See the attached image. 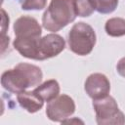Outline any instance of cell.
Returning a JSON list of instances; mask_svg holds the SVG:
<instances>
[{"mask_svg": "<svg viewBox=\"0 0 125 125\" xmlns=\"http://www.w3.org/2000/svg\"><path fill=\"white\" fill-rule=\"evenodd\" d=\"M65 47L64 39L56 33H50L40 38L38 43V61L54 58L61 54Z\"/></svg>", "mask_w": 125, "mask_h": 125, "instance_id": "cell-6", "label": "cell"}, {"mask_svg": "<svg viewBox=\"0 0 125 125\" xmlns=\"http://www.w3.org/2000/svg\"><path fill=\"white\" fill-rule=\"evenodd\" d=\"M44 102H50L60 94V84L55 79H50L36 86L33 90Z\"/></svg>", "mask_w": 125, "mask_h": 125, "instance_id": "cell-10", "label": "cell"}, {"mask_svg": "<svg viewBox=\"0 0 125 125\" xmlns=\"http://www.w3.org/2000/svg\"><path fill=\"white\" fill-rule=\"evenodd\" d=\"M1 13H2V36H3L6 32V27L7 26L9 27V17L7 16L4 9L1 10Z\"/></svg>", "mask_w": 125, "mask_h": 125, "instance_id": "cell-16", "label": "cell"}, {"mask_svg": "<svg viewBox=\"0 0 125 125\" xmlns=\"http://www.w3.org/2000/svg\"><path fill=\"white\" fill-rule=\"evenodd\" d=\"M76 18L72 0H51L42 16V25L53 33L65 27Z\"/></svg>", "mask_w": 125, "mask_h": 125, "instance_id": "cell-2", "label": "cell"}, {"mask_svg": "<svg viewBox=\"0 0 125 125\" xmlns=\"http://www.w3.org/2000/svg\"><path fill=\"white\" fill-rule=\"evenodd\" d=\"M17 100L20 105L29 113L37 112L44 104V101L34 91H22L17 95Z\"/></svg>", "mask_w": 125, "mask_h": 125, "instance_id": "cell-9", "label": "cell"}, {"mask_svg": "<svg viewBox=\"0 0 125 125\" xmlns=\"http://www.w3.org/2000/svg\"><path fill=\"white\" fill-rule=\"evenodd\" d=\"M14 33L16 38L21 39H35L40 38L42 28L36 19L30 16H21L14 22Z\"/></svg>", "mask_w": 125, "mask_h": 125, "instance_id": "cell-7", "label": "cell"}, {"mask_svg": "<svg viewBox=\"0 0 125 125\" xmlns=\"http://www.w3.org/2000/svg\"><path fill=\"white\" fill-rule=\"evenodd\" d=\"M43 78L39 66L20 62L14 68L5 70L1 75V85L5 90L13 94H19L30 87L38 86Z\"/></svg>", "mask_w": 125, "mask_h": 125, "instance_id": "cell-1", "label": "cell"}, {"mask_svg": "<svg viewBox=\"0 0 125 125\" xmlns=\"http://www.w3.org/2000/svg\"><path fill=\"white\" fill-rule=\"evenodd\" d=\"M116 70H117V72H118L121 76L125 77V57L121 58V59L118 61L117 64H116Z\"/></svg>", "mask_w": 125, "mask_h": 125, "instance_id": "cell-15", "label": "cell"}, {"mask_svg": "<svg viewBox=\"0 0 125 125\" xmlns=\"http://www.w3.org/2000/svg\"><path fill=\"white\" fill-rule=\"evenodd\" d=\"M72 2L78 17H90L95 11L91 0H72Z\"/></svg>", "mask_w": 125, "mask_h": 125, "instance_id": "cell-12", "label": "cell"}, {"mask_svg": "<svg viewBox=\"0 0 125 125\" xmlns=\"http://www.w3.org/2000/svg\"><path fill=\"white\" fill-rule=\"evenodd\" d=\"M95 11L100 14H110L112 13L117 5L118 0H91Z\"/></svg>", "mask_w": 125, "mask_h": 125, "instance_id": "cell-13", "label": "cell"}, {"mask_svg": "<svg viewBox=\"0 0 125 125\" xmlns=\"http://www.w3.org/2000/svg\"><path fill=\"white\" fill-rule=\"evenodd\" d=\"M75 111V103L72 98L65 94L59 95L50 101L46 107V115L51 121L62 122Z\"/></svg>", "mask_w": 125, "mask_h": 125, "instance_id": "cell-5", "label": "cell"}, {"mask_svg": "<svg viewBox=\"0 0 125 125\" xmlns=\"http://www.w3.org/2000/svg\"><path fill=\"white\" fill-rule=\"evenodd\" d=\"M47 0H23L21 9L24 11H39L46 7Z\"/></svg>", "mask_w": 125, "mask_h": 125, "instance_id": "cell-14", "label": "cell"}, {"mask_svg": "<svg viewBox=\"0 0 125 125\" xmlns=\"http://www.w3.org/2000/svg\"><path fill=\"white\" fill-rule=\"evenodd\" d=\"M84 89L92 100H99L108 96L110 82L103 73H92L86 78Z\"/></svg>", "mask_w": 125, "mask_h": 125, "instance_id": "cell-8", "label": "cell"}, {"mask_svg": "<svg viewBox=\"0 0 125 125\" xmlns=\"http://www.w3.org/2000/svg\"><path fill=\"white\" fill-rule=\"evenodd\" d=\"M93 107L96 112V122L99 125L125 124V115L119 109L113 97L108 95L99 100H93Z\"/></svg>", "mask_w": 125, "mask_h": 125, "instance_id": "cell-4", "label": "cell"}, {"mask_svg": "<svg viewBox=\"0 0 125 125\" xmlns=\"http://www.w3.org/2000/svg\"><path fill=\"white\" fill-rule=\"evenodd\" d=\"M104 30L107 35L112 37L125 35V19L115 17L107 20L104 24Z\"/></svg>", "mask_w": 125, "mask_h": 125, "instance_id": "cell-11", "label": "cell"}, {"mask_svg": "<svg viewBox=\"0 0 125 125\" xmlns=\"http://www.w3.org/2000/svg\"><path fill=\"white\" fill-rule=\"evenodd\" d=\"M96 41L97 37L94 28L84 21L74 23L67 35L70 51L78 56L89 55L93 51Z\"/></svg>", "mask_w": 125, "mask_h": 125, "instance_id": "cell-3", "label": "cell"}]
</instances>
